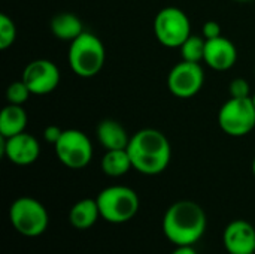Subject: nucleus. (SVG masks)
Instances as JSON below:
<instances>
[{"label":"nucleus","instance_id":"obj_1","mask_svg":"<svg viewBox=\"0 0 255 254\" xmlns=\"http://www.w3.org/2000/svg\"><path fill=\"white\" fill-rule=\"evenodd\" d=\"M208 219L205 210L188 199L172 204L163 217V234L164 237L179 246H194L206 232Z\"/></svg>","mask_w":255,"mask_h":254},{"label":"nucleus","instance_id":"obj_2","mask_svg":"<svg viewBox=\"0 0 255 254\" xmlns=\"http://www.w3.org/2000/svg\"><path fill=\"white\" fill-rule=\"evenodd\" d=\"M127 153L133 169L143 175H158L164 172L172 159L170 142L157 129H142L128 142Z\"/></svg>","mask_w":255,"mask_h":254},{"label":"nucleus","instance_id":"obj_3","mask_svg":"<svg viewBox=\"0 0 255 254\" xmlns=\"http://www.w3.org/2000/svg\"><path fill=\"white\" fill-rule=\"evenodd\" d=\"M67 60L75 75L79 78H93L100 73L105 66V45L96 34L84 31L70 42Z\"/></svg>","mask_w":255,"mask_h":254},{"label":"nucleus","instance_id":"obj_4","mask_svg":"<svg viewBox=\"0 0 255 254\" xmlns=\"http://www.w3.org/2000/svg\"><path fill=\"white\" fill-rule=\"evenodd\" d=\"M100 217L112 225H123L131 220L140 207L137 193L126 186H111L103 189L97 198Z\"/></svg>","mask_w":255,"mask_h":254},{"label":"nucleus","instance_id":"obj_5","mask_svg":"<svg viewBox=\"0 0 255 254\" xmlns=\"http://www.w3.org/2000/svg\"><path fill=\"white\" fill-rule=\"evenodd\" d=\"M9 220L13 229L25 238L40 237L49 225L46 208L34 198L22 196L12 202Z\"/></svg>","mask_w":255,"mask_h":254},{"label":"nucleus","instance_id":"obj_6","mask_svg":"<svg viewBox=\"0 0 255 254\" xmlns=\"http://www.w3.org/2000/svg\"><path fill=\"white\" fill-rule=\"evenodd\" d=\"M218 124L233 138L247 136L255 127V106L251 97H230L218 112Z\"/></svg>","mask_w":255,"mask_h":254},{"label":"nucleus","instance_id":"obj_7","mask_svg":"<svg viewBox=\"0 0 255 254\" xmlns=\"http://www.w3.org/2000/svg\"><path fill=\"white\" fill-rule=\"evenodd\" d=\"M154 33L161 45L167 48H179L191 34L190 18L179 7H163L154 18Z\"/></svg>","mask_w":255,"mask_h":254},{"label":"nucleus","instance_id":"obj_8","mask_svg":"<svg viewBox=\"0 0 255 254\" xmlns=\"http://www.w3.org/2000/svg\"><path fill=\"white\" fill-rule=\"evenodd\" d=\"M57 159L69 169H84L93 159V144L90 138L78 130H63L60 139L54 144Z\"/></svg>","mask_w":255,"mask_h":254},{"label":"nucleus","instance_id":"obj_9","mask_svg":"<svg viewBox=\"0 0 255 254\" xmlns=\"http://www.w3.org/2000/svg\"><path fill=\"white\" fill-rule=\"evenodd\" d=\"M205 84V72L200 63L179 61L172 67L167 76L169 91L179 99L194 97Z\"/></svg>","mask_w":255,"mask_h":254},{"label":"nucleus","instance_id":"obj_10","mask_svg":"<svg viewBox=\"0 0 255 254\" xmlns=\"http://www.w3.org/2000/svg\"><path fill=\"white\" fill-rule=\"evenodd\" d=\"M21 79L30 88L31 94H48L54 91L60 84V70L57 64L46 58H37L30 61L24 70Z\"/></svg>","mask_w":255,"mask_h":254},{"label":"nucleus","instance_id":"obj_11","mask_svg":"<svg viewBox=\"0 0 255 254\" xmlns=\"http://www.w3.org/2000/svg\"><path fill=\"white\" fill-rule=\"evenodd\" d=\"M1 153L3 156L16 166L33 165L40 154L39 141L30 133H19L10 138H1Z\"/></svg>","mask_w":255,"mask_h":254},{"label":"nucleus","instance_id":"obj_12","mask_svg":"<svg viewBox=\"0 0 255 254\" xmlns=\"http://www.w3.org/2000/svg\"><path fill=\"white\" fill-rule=\"evenodd\" d=\"M223 243L229 254H255V228L247 220H235L224 229Z\"/></svg>","mask_w":255,"mask_h":254},{"label":"nucleus","instance_id":"obj_13","mask_svg":"<svg viewBox=\"0 0 255 254\" xmlns=\"http://www.w3.org/2000/svg\"><path fill=\"white\" fill-rule=\"evenodd\" d=\"M236 60H238V49L230 39L220 36L206 40L203 61L211 69L218 72L229 70L235 66Z\"/></svg>","mask_w":255,"mask_h":254},{"label":"nucleus","instance_id":"obj_14","mask_svg":"<svg viewBox=\"0 0 255 254\" xmlns=\"http://www.w3.org/2000/svg\"><path fill=\"white\" fill-rule=\"evenodd\" d=\"M97 139L100 145L108 150H127L130 136L127 130L115 120H103L97 126Z\"/></svg>","mask_w":255,"mask_h":254},{"label":"nucleus","instance_id":"obj_15","mask_svg":"<svg viewBox=\"0 0 255 254\" xmlns=\"http://www.w3.org/2000/svg\"><path fill=\"white\" fill-rule=\"evenodd\" d=\"M100 219V211L96 199L85 198L78 201L69 211V223L79 231L93 228Z\"/></svg>","mask_w":255,"mask_h":254},{"label":"nucleus","instance_id":"obj_16","mask_svg":"<svg viewBox=\"0 0 255 254\" xmlns=\"http://www.w3.org/2000/svg\"><path fill=\"white\" fill-rule=\"evenodd\" d=\"M28 117L25 109L21 105L7 103L0 114V136L10 138L25 132Z\"/></svg>","mask_w":255,"mask_h":254},{"label":"nucleus","instance_id":"obj_17","mask_svg":"<svg viewBox=\"0 0 255 254\" xmlns=\"http://www.w3.org/2000/svg\"><path fill=\"white\" fill-rule=\"evenodd\" d=\"M51 31L57 39L64 42H72L78 36H81L85 30L82 21L75 13L61 12L51 19Z\"/></svg>","mask_w":255,"mask_h":254},{"label":"nucleus","instance_id":"obj_18","mask_svg":"<svg viewBox=\"0 0 255 254\" xmlns=\"http://www.w3.org/2000/svg\"><path fill=\"white\" fill-rule=\"evenodd\" d=\"M100 168L105 175L118 178L126 175L133 168V165L127 150H108L102 157Z\"/></svg>","mask_w":255,"mask_h":254},{"label":"nucleus","instance_id":"obj_19","mask_svg":"<svg viewBox=\"0 0 255 254\" xmlns=\"http://www.w3.org/2000/svg\"><path fill=\"white\" fill-rule=\"evenodd\" d=\"M205 45H206L205 37L190 34L187 37V40L179 46L182 60L193 61V63H200L203 60V57H205Z\"/></svg>","mask_w":255,"mask_h":254},{"label":"nucleus","instance_id":"obj_20","mask_svg":"<svg viewBox=\"0 0 255 254\" xmlns=\"http://www.w3.org/2000/svg\"><path fill=\"white\" fill-rule=\"evenodd\" d=\"M30 96H31V91L22 79L10 82L6 88V100L7 103H12V105L22 106L28 100Z\"/></svg>","mask_w":255,"mask_h":254},{"label":"nucleus","instance_id":"obj_21","mask_svg":"<svg viewBox=\"0 0 255 254\" xmlns=\"http://www.w3.org/2000/svg\"><path fill=\"white\" fill-rule=\"evenodd\" d=\"M16 39V25L6 13H0V49H7Z\"/></svg>","mask_w":255,"mask_h":254},{"label":"nucleus","instance_id":"obj_22","mask_svg":"<svg viewBox=\"0 0 255 254\" xmlns=\"http://www.w3.org/2000/svg\"><path fill=\"white\" fill-rule=\"evenodd\" d=\"M230 96L244 99V97H251V88L247 79L244 78H236L230 82Z\"/></svg>","mask_w":255,"mask_h":254},{"label":"nucleus","instance_id":"obj_23","mask_svg":"<svg viewBox=\"0 0 255 254\" xmlns=\"http://www.w3.org/2000/svg\"><path fill=\"white\" fill-rule=\"evenodd\" d=\"M202 33H203V37H205L206 40H208V39L220 37V36H221V25H220L217 21H206V22L203 24Z\"/></svg>","mask_w":255,"mask_h":254},{"label":"nucleus","instance_id":"obj_24","mask_svg":"<svg viewBox=\"0 0 255 254\" xmlns=\"http://www.w3.org/2000/svg\"><path fill=\"white\" fill-rule=\"evenodd\" d=\"M61 133H63V130H61L58 126H48V127H45V130H43V138H45L46 142H49V144L54 145V144L60 139Z\"/></svg>","mask_w":255,"mask_h":254},{"label":"nucleus","instance_id":"obj_25","mask_svg":"<svg viewBox=\"0 0 255 254\" xmlns=\"http://www.w3.org/2000/svg\"><path fill=\"white\" fill-rule=\"evenodd\" d=\"M172 254H197V252L193 249V246H179L172 252Z\"/></svg>","mask_w":255,"mask_h":254},{"label":"nucleus","instance_id":"obj_26","mask_svg":"<svg viewBox=\"0 0 255 254\" xmlns=\"http://www.w3.org/2000/svg\"><path fill=\"white\" fill-rule=\"evenodd\" d=\"M253 174H254V177H255V157H254V160H253Z\"/></svg>","mask_w":255,"mask_h":254},{"label":"nucleus","instance_id":"obj_27","mask_svg":"<svg viewBox=\"0 0 255 254\" xmlns=\"http://www.w3.org/2000/svg\"><path fill=\"white\" fill-rule=\"evenodd\" d=\"M251 99H253V103H254V106H255V94L254 96H251Z\"/></svg>","mask_w":255,"mask_h":254},{"label":"nucleus","instance_id":"obj_28","mask_svg":"<svg viewBox=\"0 0 255 254\" xmlns=\"http://www.w3.org/2000/svg\"><path fill=\"white\" fill-rule=\"evenodd\" d=\"M238 1H248V0H238Z\"/></svg>","mask_w":255,"mask_h":254}]
</instances>
